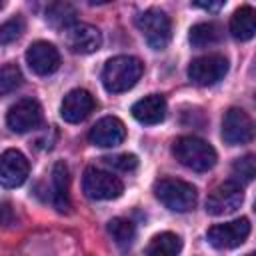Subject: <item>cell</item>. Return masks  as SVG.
Returning a JSON list of instances; mask_svg holds the SVG:
<instances>
[{
	"label": "cell",
	"instance_id": "cell-27",
	"mask_svg": "<svg viewBox=\"0 0 256 256\" xmlns=\"http://www.w3.org/2000/svg\"><path fill=\"white\" fill-rule=\"evenodd\" d=\"M194 6H200V8H204V10H218L220 6H222V2H196Z\"/></svg>",
	"mask_w": 256,
	"mask_h": 256
},
{
	"label": "cell",
	"instance_id": "cell-16",
	"mask_svg": "<svg viewBox=\"0 0 256 256\" xmlns=\"http://www.w3.org/2000/svg\"><path fill=\"white\" fill-rule=\"evenodd\" d=\"M132 116L140 124H158L166 118V100L160 94H150L134 102Z\"/></svg>",
	"mask_w": 256,
	"mask_h": 256
},
{
	"label": "cell",
	"instance_id": "cell-19",
	"mask_svg": "<svg viewBox=\"0 0 256 256\" xmlns=\"http://www.w3.org/2000/svg\"><path fill=\"white\" fill-rule=\"evenodd\" d=\"M180 250H182V240L178 234L160 232L148 242L146 256H178Z\"/></svg>",
	"mask_w": 256,
	"mask_h": 256
},
{
	"label": "cell",
	"instance_id": "cell-26",
	"mask_svg": "<svg viewBox=\"0 0 256 256\" xmlns=\"http://www.w3.org/2000/svg\"><path fill=\"white\" fill-rule=\"evenodd\" d=\"M104 162L110 164L116 170H122V172H130L138 166V158L134 154H128V152L126 154H116V156H106Z\"/></svg>",
	"mask_w": 256,
	"mask_h": 256
},
{
	"label": "cell",
	"instance_id": "cell-7",
	"mask_svg": "<svg viewBox=\"0 0 256 256\" xmlns=\"http://www.w3.org/2000/svg\"><path fill=\"white\" fill-rule=\"evenodd\" d=\"M228 72V60L222 54H204L190 62L188 78L198 86H212Z\"/></svg>",
	"mask_w": 256,
	"mask_h": 256
},
{
	"label": "cell",
	"instance_id": "cell-8",
	"mask_svg": "<svg viewBox=\"0 0 256 256\" xmlns=\"http://www.w3.org/2000/svg\"><path fill=\"white\" fill-rule=\"evenodd\" d=\"M254 134H256V124L248 116V112H244L242 108H230L224 114L222 138H224L226 144H230V146L246 144L254 138Z\"/></svg>",
	"mask_w": 256,
	"mask_h": 256
},
{
	"label": "cell",
	"instance_id": "cell-24",
	"mask_svg": "<svg viewBox=\"0 0 256 256\" xmlns=\"http://www.w3.org/2000/svg\"><path fill=\"white\" fill-rule=\"evenodd\" d=\"M22 84V72L14 64H4L0 70V94H10Z\"/></svg>",
	"mask_w": 256,
	"mask_h": 256
},
{
	"label": "cell",
	"instance_id": "cell-17",
	"mask_svg": "<svg viewBox=\"0 0 256 256\" xmlns=\"http://www.w3.org/2000/svg\"><path fill=\"white\" fill-rule=\"evenodd\" d=\"M70 174L64 162H56L52 168V204L56 206V210L66 212L70 208Z\"/></svg>",
	"mask_w": 256,
	"mask_h": 256
},
{
	"label": "cell",
	"instance_id": "cell-12",
	"mask_svg": "<svg viewBox=\"0 0 256 256\" xmlns=\"http://www.w3.org/2000/svg\"><path fill=\"white\" fill-rule=\"evenodd\" d=\"M26 62L32 68V72H36L38 76H48L58 70L60 52L54 44L38 40V42L30 44V48L26 50Z\"/></svg>",
	"mask_w": 256,
	"mask_h": 256
},
{
	"label": "cell",
	"instance_id": "cell-14",
	"mask_svg": "<svg viewBox=\"0 0 256 256\" xmlns=\"http://www.w3.org/2000/svg\"><path fill=\"white\" fill-rule=\"evenodd\" d=\"M88 138H90V142L94 146L114 148V146H118V144L124 142V138H126V126L116 116H104V118H100L90 128Z\"/></svg>",
	"mask_w": 256,
	"mask_h": 256
},
{
	"label": "cell",
	"instance_id": "cell-3",
	"mask_svg": "<svg viewBox=\"0 0 256 256\" xmlns=\"http://www.w3.org/2000/svg\"><path fill=\"white\" fill-rule=\"evenodd\" d=\"M156 198L174 212H188L196 206L198 192L190 182L178 178H160L154 184Z\"/></svg>",
	"mask_w": 256,
	"mask_h": 256
},
{
	"label": "cell",
	"instance_id": "cell-2",
	"mask_svg": "<svg viewBox=\"0 0 256 256\" xmlns=\"http://www.w3.org/2000/svg\"><path fill=\"white\" fill-rule=\"evenodd\" d=\"M172 154L182 166L196 170V172H206L214 168L216 158H218L216 150L206 140L196 138V136H180L178 140H174Z\"/></svg>",
	"mask_w": 256,
	"mask_h": 256
},
{
	"label": "cell",
	"instance_id": "cell-9",
	"mask_svg": "<svg viewBox=\"0 0 256 256\" xmlns=\"http://www.w3.org/2000/svg\"><path fill=\"white\" fill-rule=\"evenodd\" d=\"M250 234V222L248 218H236L232 222H224V224H214L208 228V242L214 248L220 250H230L240 246Z\"/></svg>",
	"mask_w": 256,
	"mask_h": 256
},
{
	"label": "cell",
	"instance_id": "cell-22",
	"mask_svg": "<svg viewBox=\"0 0 256 256\" xmlns=\"http://www.w3.org/2000/svg\"><path fill=\"white\" fill-rule=\"evenodd\" d=\"M106 228H108V234H110V236L116 240V244H120V246L130 244V242L134 240V236H136V226H134L132 220H128V218H112Z\"/></svg>",
	"mask_w": 256,
	"mask_h": 256
},
{
	"label": "cell",
	"instance_id": "cell-6",
	"mask_svg": "<svg viewBox=\"0 0 256 256\" xmlns=\"http://www.w3.org/2000/svg\"><path fill=\"white\" fill-rule=\"evenodd\" d=\"M244 200V192L240 182L236 180H226L218 184L206 198V212L212 216H226L232 214L240 208Z\"/></svg>",
	"mask_w": 256,
	"mask_h": 256
},
{
	"label": "cell",
	"instance_id": "cell-1",
	"mask_svg": "<svg viewBox=\"0 0 256 256\" xmlns=\"http://www.w3.org/2000/svg\"><path fill=\"white\" fill-rule=\"evenodd\" d=\"M142 72H144V64L136 56H126V54L114 56L104 64L102 84L112 94L126 92L136 86Z\"/></svg>",
	"mask_w": 256,
	"mask_h": 256
},
{
	"label": "cell",
	"instance_id": "cell-4",
	"mask_svg": "<svg viewBox=\"0 0 256 256\" xmlns=\"http://www.w3.org/2000/svg\"><path fill=\"white\" fill-rule=\"evenodd\" d=\"M136 26L142 32L146 44L154 50H164L172 38V22L166 12L158 8H150L136 18Z\"/></svg>",
	"mask_w": 256,
	"mask_h": 256
},
{
	"label": "cell",
	"instance_id": "cell-11",
	"mask_svg": "<svg viewBox=\"0 0 256 256\" xmlns=\"http://www.w3.org/2000/svg\"><path fill=\"white\" fill-rule=\"evenodd\" d=\"M30 164L20 150H4L0 158V182L4 188H16L28 178Z\"/></svg>",
	"mask_w": 256,
	"mask_h": 256
},
{
	"label": "cell",
	"instance_id": "cell-20",
	"mask_svg": "<svg viewBox=\"0 0 256 256\" xmlns=\"http://www.w3.org/2000/svg\"><path fill=\"white\" fill-rule=\"evenodd\" d=\"M46 22L56 30H68L76 24V10L68 2H54L46 10Z\"/></svg>",
	"mask_w": 256,
	"mask_h": 256
},
{
	"label": "cell",
	"instance_id": "cell-5",
	"mask_svg": "<svg viewBox=\"0 0 256 256\" xmlns=\"http://www.w3.org/2000/svg\"><path fill=\"white\" fill-rule=\"evenodd\" d=\"M82 190L92 200H114L122 194L124 184L112 172L100 168H86L82 176Z\"/></svg>",
	"mask_w": 256,
	"mask_h": 256
},
{
	"label": "cell",
	"instance_id": "cell-28",
	"mask_svg": "<svg viewBox=\"0 0 256 256\" xmlns=\"http://www.w3.org/2000/svg\"><path fill=\"white\" fill-rule=\"evenodd\" d=\"M246 256H256V252H252V254H246Z\"/></svg>",
	"mask_w": 256,
	"mask_h": 256
},
{
	"label": "cell",
	"instance_id": "cell-23",
	"mask_svg": "<svg viewBox=\"0 0 256 256\" xmlns=\"http://www.w3.org/2000/svg\"><path fill=\"white\" fill-rule=\"evenodd\" d=\"M232 180L236 182H252L256 178V156L246 154L232 164Z\"/></svg>",
	"mask_w": 256,
	"mask_h": 256
},
{
	"label": "cell",
	"instance_id": "cell-25",
	"mask_svg": "<svg viewBox=\"0 0 256 256\" xmlns=\"http://www.w3.org/2000/svg\"><path fill=\"white\" fill-rule=\"evenodd\" d=\"M22 32H24V20H22L20 16L6 20V22L0 26V44L6 46V44H10V42L18 40Z\"/></svg>",
	"mask_w": 256,
	"mask_h": 256
},
{
	"label": "cell",
	"instance_id": "cell-15",
	"mask_svg": "<svg viewBox=\"0 0 256 256\" xmlns=\"http://www.w3.org/2000/svg\"><path fill=\"white\" fill-rule=\"evenodd\" d=\"M92 110H94V98L84 88L70 90L60 104V116L70 124H78L86 120Z\"/></svg>",
	"mask_w": 256,
	"mask_h": 256
},
{
	"label": "cell",
	"instance_id": "cell-10",
	"mask_svg": "<svg viewBox=\"0 0 256 256\" xmlns=\"http://www.w3.org/2000/svg\"><path fill=\"white\" fill-rule=\"evenodd\" d=\"M6 124L14 132H30L42 124V108L34 98H22L10 106L6 114Z\"/></svg>",
	"mask_w": 256,
	"mask_h": 256
},
{
	"label": "cell",
	"instance_id": "cell-18",
	"mask_svg": "<svg viewBox=\"0 0 256 256\" xmlns=\"http://www.w3.org/2000/svg\"><path fill=\"white\" fill-rule=\"evenodd\" d=\"M230 34L236 38V40H250L256 36V8L254 6H240L232 18H230Z\"/></svg>",
	"mask_w": 256,
	"mask_h": 256
},
{
	"label": "cell",
	"instance_id": "cell-21",
	"mask_svg": "<svg viewBox=\"0 0 256 256\" xmlns=\"http://www.w3.org/2000/svg\"><path fill=\"white\" fill-rule=\"evenodd\" d=\"M222 38V28L216 22H198L190 28V42L196 48L212 46Z\"/></svg>",
	"mask_w": 256,
	"mask_h": 256
},
{
	"label": "cell",
	"instance_id": "cell-13",
	"mask_svg": "<svg viewBox=\"0 0 256 256\" xmlns=\"http://www.w3.org/2000/svg\"><path fill=\"white\" fill-rule=\"evenodd\" d=\"M66 46L74 54H92L102 46V34L92 24H74L66 30Z\"/></svg>",
	"mask_w": 256,
	"mask_h": 256
}]
</instances>
